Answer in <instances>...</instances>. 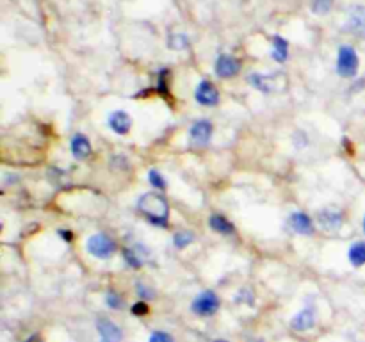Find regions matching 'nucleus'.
I'll list each match as a JSON object with an SVG mask.
<instances>
[{
  "instance_id": "nucleus-22",
  "label": "nucleus",
  "mask_w": 365,
  "mask_h": 342,
  "mask_svg": "<svg viewBox=\"0 0 365 342\" xmlns=\"http://www.w3.org/2000/svg\"><path fill=\"white\" fill-rule=\"evenodd\" d=\"M123 256H125V262H127L130 267H135V269H138V267L143 266V259L135 253V249H125Z\"/></svg>"
},
{
  "instance_id": "nucleus-8",
  "label": "nucleus",
  "mask_w": 365,
  "mask_h": 342,
  "mask_svg": "<svg viewBox=\"0 0 365 342\" xmlns=\"http://www.w3.org/2000/svg\"><path fill=\"white\" fill-rule=\"evenodd\" d=\"M317 223L323 230H339L344 223V216L339 209H334V207H328V209H323L317 212Z\"/></svg>"
},
{
  "instance_id": "nucleus-4",
  "label": "nucleus",
  "mask_w": 365,
  "mask_h": 342,
  "mask_svg": "<svg viewBox=\"0 0 365 342\" xmlns=\"http://www.w3.org/2000/svg\"><path fill=\"white\" fill-rule=\"evenodd\" d=\"M191 309L198 316H214L217 312V309H220V298H217L216 292L205 291L192 299Z\"/></svg>"
},
{
  "instance_id": "nucleus-16",
  "label": "nucleus",
  "mask_w": 365,
  "mask_h": 342,
  "mask_svg": "<svg viewBox=\"0 0 365 342\" xmlns=\"http://www.w3.org/2000/svg\"><path fill=\"white\" fill-rule=\"evenodd\" d=\"M248 81H250V84H252L255 89H259V91H262V93L274 91V82H273V77H271V75L259 73V71H255V73L250 75Z\"/></svg>"
},
{
  "instance_id": "nucleus-28",
  "label": "nucleus",
  "mask_w": 365,
  "mask_h": 342,
  "mask_svg": "<svg viewBox=\"0 0 365 342\" xmlns=\"http://www.w3.org/2000/svg\"><path fill=\"white\" fill-rule=\"evenodd\" d=\"M135 291H138V296L143 299V301H145V299L153 298V291H152V289L146 287V285L138 284V287H135Z\"/></svg>"
},
{
  "instance_id": "nucleus-17",
  "label": "nucleus",
  "mask_w": 365,
  "mask_h": 342,
  "mask_svg": "<svg viewBox=\"0 0 365 342\" xmlns=\"http://www.w3.org/2000/svg\"><path fill=\"white\" fill-rule=\"evenodd\" d=\"M348 259L351 262V266L362 267L365 266V241H356L353 242L351 248L348 252Z\"/></svg>"
},
{
  "instance_id": "nucleus-31",
  "label": "nucleus",
  "mask_w": 365,
  "mask_h": 342,
  "mask_svg": "<svg viewBox=\"0 0 365 342\" xmlns=\"http://www.w3.org/2000/svg\"><path fill=\"white\" fill-rule=\"evenodd\" d=\"M25 342H34V337H31L29 341H25Z\"/></svg>"
},
{
  "instance_id": "nucleus-21",
  "label": "nucleus",
  "mask_w": 365,
  "mask_h": 342,
  "mask_svg": "<svg viewBox=\"0 0 365 342\" xmlns=\"http://www.w3.org/2000/svg\"><path fill=\"white\" fill-rule=\"evenodd\" d=\"M187 36L185 34H171L170 39H168V46L173 50H184L187 48Z\"/></svg>"
},
{
  "instance_id": "nucleus-23",
  "label": "nucleus",
  "mask_w": 365,
  "mask_h": 342,
  "mask_svg": "<svg viewBox=\"0 0 365 342\" xmlns=\"http://www.w3.org/2000/svg\"><path fill=\"white\" fill-rule=\"evenodd\" d=\"M148 180H150V184L153 185V187L160 189V191H164V189H166V180H164V177L160 175V171L150 170Z\"/></svg>"
},
{
  "instance_id": "nucleus-3",
  "label": "nucleus",
  "mask_w": 365,
  "mask_h": 342,
  "mask_svg": "<svg viewBox=\"0 0 365 342\" xmlns=\"http://www.w3.org/2000/svg\"><path fill=\"white\" fill-rule=\"evenodd\" d=\"M86 249L96 259H109L116 252V244L109 235L98 232V234L89 235L88 241H86Z\"/></svg>"
},
{
  "instance_id": "nucleus-2",
  "label": "nucleus",
  "mask_w": 365,
  "mask_h": 342,
  "mask_svg": "<svg viewBox=\"0 0 365 342\" xmlns=\"http://www.w3.org/2000/svg\"><path fill=\"white\" fill-rule=\"evenodd\" d=\"M360 68L359 53L353 46L342 45L337 52V73L344 78L356 77Z\"/></svg>"
},
{
  "instance_id": "nucleus-19",
  "label": "nucleus",
  "mask_w": 365,
  "mask_h": 342,
  "mask_svg": "<svg viewBox=\"0 0 365 342\" xmlns=\"http://www.w3.org/2000/svg\"><path fill=\"white\" fill-rule=\"evenodd\" d=\"M331 7H334V0H312V4H310V9L317 16L328 14L331 11Z\"/></svg>"
},
{
  "instance_id": "nucleus-1",
  "label": "nucleus",
  "mask_w": 365,
  "mask_h": 342,
  "mask_svg": "<svg viewBox=\"0 0 365 342\" xmlns=\"http://www.w3.org/2000/svg\"><path fill=\"white\" fill-rule=\"evenodd\" d=\"M138 209L139 212L145 214L150 223L157 224V227H166L168 224L170 205L164 200V196L157 195V192H145L138 200Z\"/></svg>"
},
{
  "instance_id": "nucleus-20",
  "label": "nucleus",
  "mask_w": 365,
  "mask_h": 342,
  "mask_svg": "<svg viewBox=\"0 0 365 342\" xmlns=\"http://www.w3.org/2000/svg\"><path fill=\"white\" fill-rule=\"evenodd\" d=\"M192 239H195V235H192V232H189V230L177 232V234L173 235V244H175V248L184 249L185 246L191 244Z\"/></svg>"
},
{
  "instance_id": "nucleus-11",
  "label": "nucleus",
  "mask_w": 365,
  "mask_h": 342,
  "mask_svg": "<svg viewBox=\"0 0 365 342\" xmlns=\"http://www.w3.org/2000/svg\"><path fill=\"white\" fill-rule=\"evenodd\" d=\"M107 123H109L110 130L116 132V134L120 135H125L130 130L132 118L127 110H114V113H110L109 118H107Z\"/></svg>"
},
{
  "instance_id": "nucleus-25",
  "label": "nucleus",
  "mask_w": 365,
  "mask_h": 342,
  "mask_svg": "<svg viewBox=\"0 0 365 342\" xmlns=\"http://www.w3.org/2000/svg\"><path fill=\"white\" fill-rule=\"evenodd\" d=\"M148 312H150V306L146 305V301H143V299H139L138 303H134V305H132V314H134V316H148Z\"/></svg>"
},
{
  "instance_id": "nucleus-32",
  "label": "nucleus",
  "mask_w": 365,
  "mask_h": 342,
  "mask_svg": "<svg viewBox=\"0 0 365 342\" xmlns=\"http://www.w3.org/2000/svg\"><path fill=\"white\" fill-rule=\"evenodd\" d=\"M364 234H365V217H364Z\"/></svg>"
},
{
  "instance_id": "nucleus-18",
  "label": "nucleus",
  "mask_w": 365,
  "mask_h": 342,
  "mask_svg": "<svg viewBox=\"0 0 365 342\" xmlns=\"http://www.w3.org/2000/svg\"><path fill=\"white\" fill-rule=\"evenodd\" d=\"M209 224L214 232H220V234H232V232H234V224H232L227 217L221 216V214L210 216Z\"/></svg>"
},
{
  "instance_id": "nucleus-7",
  "label": "nucleus",
  "mask_w": 365,
  "mask_h": 342,
  "mask_svg": "<svg viewBox=\"0 0 365 342\" xmlns=\"http://www.w3.org/2000/svg\"><path fill=\"white\" fill-rule=\"evenodd\" d=\"M195 98L200 105L214 107L220 103V91H217V88L210 81H202L196 86Z\"/></svg>"
},
{
  "instance_id": "nucleus-30",
  "label": "nucleus",
  "mask_w": 365,
  "mask_h": 342,
  "mask_svg": "<svg viewBox=\"0 0 365 342\" xmlns=\"http://www.w3.org/2000/svg\"><path fill=\"white\" fill-rule=\"evenodd\" d=\"M214 342H228V341H223V338H217V341H214Z\"/></svg>"
},
{
  "instance_id": "nucleus-27",
  "label": "nucleus",
  "mask_w": 365,
  "mask_h": 342,
  "mask_svg": "<svg viewBox=\"0 0 365 342\" xmlns=\"http://www.w3.org/2000/svg\"><path fill=\"white\" fill-rule=\"evenodd\" d=\"M148 342H173V338H171V335L164 333V331H153V333L150 335Z\"/></svg>"
},
{
  "instance_id": "nucleus-24",
  "label": "nucleus",
  "mask_w": 365,
  "mask_h": 342,
  "mask_svg": "<svg viewBox=\"0 0 365 342\" xmlns=\"http://www.w3.org/2000/svg\"><path fill=\"white\" fill-rule=\"evenodd\" d=\"M106 303L110 306V309H114V310H118V309H121V306H123V299H121V296L118 294V292H114V291L107 292Z\"/></svg>"
},
{
  "instance_id": "nucleus-13",
  "label": "nucleus",
  "mask_w": 365,
  "mask_h": 342,
  "mask_svg": "<svg viewBox=\"0 0 365 342\" xmlns=\"http://www.w3.org/2000/svg\"><path fill=\"white\" fill-rule=\"evenodd\" d=\"M289 227L299 235H310L314 232L312 219L305 212H292L289 217Z\"/></svg>"
},
{
  "instance_id": "nucleus-29",
  "label": "nucleus",
  "mask_w": 365,
  "mask_h": 342,
  "mask_svg": "<svg viewBox=\"0 0 365 342\" xmlns=\"http://www.w3.org/2000/svg\"><path fill=\"white\" fill-rule=\"evenodd\" d=\"M59 234H61V237H64V241H66V242H70L71 239H73V234H71V232H68V230H61Z\"/></svg>"
},
{
  "instance_id": "nucleus-5",
  "label": "nucleus",
  "mask_w": 365,
  "mask_h": 342,
  "mask_svg": "<svg viewBox=\"0 0 365 342\" xmlns=\"http://www.w3.org/2000/svg\"><path fill=\"white\" fill-rule=\"evenodd\" d=\"M346 31L359 39H365V6L359 4L348 11L346 18Z\"/></svg>"
},
{
  "instance_id": "nucleus-12",
  "label": "nucleus",
  "mask_w": 365,
  "mask_h": 342,
  "mask_svg": "<svg viewBox=\"0 0 365 342\" xmlns=\"http://www.w3.org/2000/svg\"><path fill=\"white\" fill-rule=\"evenodd\" d=\"M314 324H316V310L314 309H303L292 317L291 326L296 331H309L312 330Z\"/></svg>"
},
{
  "instance_id": "nucleus-15",
  "label": "nucleus",
  "mask_w": 365,
  "mask_h": 342,
  "mask_svg": "<svg viewBox=\"0 0 365 342\" xmlns=\"http://www.w3.org/2000/svg\"><path fill=\"white\" fill-rule=\"evenodd\" d=\"M271 56L277 63H285L289 59V41L282 36H273L271 39Z\"/></svg>"
},
{
  "instance_id": "nucleus-9",
  "label": "nucleus",
  "mask_w": 365,
  "mask_h": 342,
  "mask_svg": "<svg viewBox=\"0 0 365 342\" xmlns=\"http://www.w3.org/2000/svg\"><path fill=\"white\" fill-rule=\"evenodd\" d=\"M210 138H212V123L207 120L196 121L191 127V130H189V139L196 146L207 145L210 141Z\"/></svg>"
},
{
  "instance_id": "nucleus-6",
  "label": "nucleus",
  "mask_w": 365,
  "mask_h": 342,
  "mask_svg": "<svg viewBox=\"0 0 365 342\" xmlns=\"http://www.w3.org/2000/svg\"><path fill=\"white\" fill-rule=\"evenodd\" d=\"M214 70H216V75L220 78H232L241 70V61L232 56V53H221V56H217Z\"/></svg>"
},
{
  "instance_id": "nucleus-10",
  "label": "nucleus",
  "mask_w": 365,
  "mask_h": 342,
  "mask_svg": "<svg viewBox=\"0 0 365 342\" xmlns=\"http://www.w3.org/2000/svg\"><path fill=\"white\" fill-rule=\"evenodd\" d=\"M96 330H98L102 342H121V338H123V333L118 328V324H114L110 319H106V317L96 321Z\"/></svg>"
},
{
  "instance_id": "nucleus-26",
  "label": "nucleus",
  "mask_w": 365,
  "mask_h": 342,
  "mask_svg": "<svg viewBox=\"0 0 365 342\" xmlns=\"http://www.w3.org/2000/svg\"><path fill=\"white\" fill-rule=\"evenodd\" d=\"M235 301L237 303H248V305H253V294L250 289H241V291L237 292V296H235Z\"/></svg>"
},
{
  "instance_id": "nucleus-14",
  "label": "nucleus",
  "mask_w": 365,
  "mask_h": 342,
  "mask_svg": "<svg viewBox=\"0 0 365 342\" xmlns=\"http://www.w3.org/2000/svg\"><path fill=\"white\" fill-rule=\"evenodd\" d=\"M70 148L75 159L82 160L86 159V157H89V153H91V142H89V139L86 138V135L75 134L70 142Z\"/></svg>"
}]
</instances>
